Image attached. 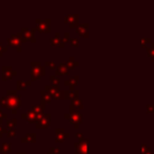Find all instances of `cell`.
Listing matches in <instances>:
<instances>
[{
	"instance_id": "1",
	"label": "cell",
	"mask_w": 154,
	"mask_h": 154,
	"mask_svg": "<svg viewBox=\"0 0 154 154\" xmlns=\"http://www.w3.org/2000/svg\"><path fill=\"white\" fill-rule=\"evenodd\" d=\"M21 36L27 40H31V41H35L34 40V29H22V32H21Z\"/></svg>"
},
{
	"instance_id": "2",
	"label": "cell",
	"mask_w": 154,
	"mask_h": 154,
	"mask_svg": "<svg viewBox=\"0 0 154 154\" xmlns=\"http://www.w3.org/2000/svg\"><path fill=\"white\" fill-rule=\"evenodd\" d=\"M4 51H6V47H4L3 45L0 43V56H2V54H3Z\"/></svg>"
}]
</instances>
